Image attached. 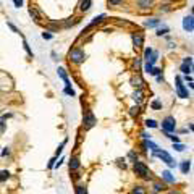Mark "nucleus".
Masks as SVG:
<instances>
[{
  "label": "nucleus",
  "mask_w": 194,
  "mask_h": 194,
  "mask_svg": "<svg viewBox=\"0 0 194 194\" xmlns=\"http://www.w3.org/2000/svg\"><path fill=\"white\" fill-rule=\"evenodd\" d=\"M29 15H31V16H33V18L39 19V15H37V11H36V10H33V8H31V10H29Z\"/></svg>",
  "instance_id": "473e14b6"
},
{
  "label": "nucleus",
  "mask_w": 194,
  "mask_h": 194,
  "mask_svg": "<svg viewBox=\"0 0 194 194\" xmlns=\"http://www.w3.org/2000/svg\"><path fill=\"white\" fill-rule=\"evenodd\" d=\"M55 159H57V157H54V159H50V162H49V168H52L54 165H55Z\"/></svg>",
  "instance_id": "a19ab883"
},
{
  "label": "nucleus",
  "mask_w": 194,
  "mask_h": 194,
  "mask_svg": "<svg viewBox=\"0 0 194 194\" xmlns=\"http://www.w3.org/2000/svg\"><path fill=\"white\" fill-rule=\"evenodd\" d=\"M180 70L183 71V73L186 74V76H188V74H189V73H191V71H193V65H188V63H183Z\"/></svg>",
  "instance_id": "2eb2a0df"
},
{
  "label": "nucleus",
  "mask_w": 194,
  "mask_h": 194,
  "mask_svg": "<svg viewBox=\"0 0 194 194\" xmlns=\"http://www.w3.org/2000/svg\"><path fill=\"white\" fill-rule=\"evenodd\" d=\"M152 52H154V50L150 49V47H149V49H146V52H144V58H146V60H149V58H150V55H152Z\"/></svg>",
  "instance_id": "393cba45"
},
{
  "label": "nucleus",
  "mask_w": 194,
  "mask_h": 194,
  "mask_svg": "<svg viewBox=\"0 0 194 194\" xmlns=\"http://www.w3.org/2000/svg\"><path fill=\"white\" fill-rule=\"evenodd\" d=\"M8 178H10V172H8V170H0V183L7 181Z\"/></svg>",
  "instance_id": "4468645a"
},
{
  "label": "nucleus",
  "mask_w": 194,
  "mask_h": 194,
  "mask_svg": "<svg viewBox=\"0 0 194 194\" xmlns=\"http://www.w3.org/2000/svg\"><path fill=\"white\" fill-rule=\"evenodd\" d=\"M175 149L181 152V150H184V149H186V146H183V144H176V146H175Z\"/></svg>",
  "instance_id": "e433bc0d"
},
{
  "label": "nucleus",
  "mask_w": 194,
  "mask_h": 194,
  "mask_svg": "<svg viewBox=\"0 0 194 194\" xmlns=\"http://www.w3.org/2000/svg\"><path fill=\"white\" fill-rule=\"evenodd\" d=\"M80 159L78 157H71V160H70V170H78L80 168Z\"/></svg>",
  "instance_id": "9d476101"
},
{
  "label": "nucleus",
  "mask_w": 194,
  "mask_h": 194,
  "mask_svg": "<svg viewBox=\"0 0 194 194\" xmlns=\"http://www.w3.org/2000/svg\"><path fill=\"white\" fill-rule=\"evenodd\" d=\"M134 173L139 175V176L147 178L149 170H147V167H146V164H142V162H134Z\"/></svg>",
  "instance_id": "20e7f679"
},
{
  "label": "nucleus",
  "mask_w": 194,
  "mask_h": 194,
  "mask_svg": "<svg viewBox=\"0 0 194 194\" xmlns=\"http://www.w3.org/2000/svg\"><path fill=\"white\" fill-rule=\"evenodd\" d=\"M133 194H146V189L142 188V186H136V188L133 189Z\"/></svg>",
  "instance_id": "6ab92c4d"
},
{
  "label": "nucleus",
  "mask_w": 194,
  "mask_h": 194,
  "mask_svg": "<svg viewBox=\"0 0 194 194\" xmlns=\"http://www.w3.org/2000/svg\"><path fill=\"white\" fill-rule=\"evenodd\" d=\"M58 76H60L62 80H63V83H65V86H68V88H70V86H71V83H70L68 76H66V73H65V70H63V68H58Z\"/></svg>",
  "instance_id": "6e6552de"
},
{
  "label": "nucleus",
  "mask_w": 194,
  "mask_h": 194,
  "mask_svg": "<svg viewBox=\"0 0 194 194\" xmlns=\"http://www.w3.org/2000/svg\"><path fill=\"white\" fill-rule=\"evenodd\" d=\"M65 144H66V139L63 141L62 144H60V147L57 149V152H55V157H58V155H60V154H62V150H63V146H65Z\"/></svg>",
  "instance_id": "a878e982"
},
{
  "label": "nucleus",
  "mask_w": 194,
  "mask_h": 194,
  "mask_svg": "<svg viewBox=\"0 0 194 194\" xmlns=\"http://www.w3.org/2000/svg\"><path fill=\"white\" fill-rule=\"evenodd\" d=\"M162 189H165V188H164V184H160V183H155V184H154V191H155V193L162 191Z\"/></svg>",
  "instance_id": "bb28decb"
},
{
  "label": "nucleus",
  "mask_w": 194,
  "mask_h": 194,
  "mask_svg": "<svg viewBox=\"0 0 194 194\" xmlns=\"http://www.w3.org/2000/svg\"><path fill=\"white\" fill-rule=\"evenodd\" d=\"M150 107H152L154 110H159V109H162V102L160 100H154L152 104H150Z\"/></svg>",
  "instance_id": "4be33fe9"
},
{
  "label": "nucleus",
  "mask_w": 194,
  "mask_h": 194,
  "mask_svg": "<svg viewBox=\"0 0 194 194\" xmlns=\"http://www.w3.org/2000/svg\"><path fill=\"white\" fill-rule=\"evenodd\" d=\"M162 70L160 68H152V71H150V74H154V76H160Z\"/></svg>",
  "instance_id": "c85d7f7f"
},
{
  "label": "nucleus",
  "mask_w": 194,
  "mask_h": 194,
  "mask_svg": "<svg viewBox=\"0 0 194 194\" xmlns=\"http://www.w3.org/2000/svg\"><path fill=\"white\" fill-rule=\"evenodd\" d=\"M189 170H191V162H189V160H183V162H181V172L186 175Z\"/></svg>",
  "instance_id": "f8f14e48"
},
{
  "label": "nucleus",
  "mask_w": 194,
  "mask_h": 194,
  "mask_svg": "<svg viewBox=\"0 0 194 194\" xmlns=\"http://www.w3.org/2000/svg\"><path fill=\"white\" fill-rule=\"evenodd\" d=\"M84 123H86V126H88V128H91V126L96 125V117L92 115V112H91V110H88V112H86V115H84Z\"/></svg>",
  "instance_id": "0eeeda50"
},
{
  "label": "nucleus",
  "mask_w": 194,
  "mask_h": 194,
  "mask_svg": "<svg viewBox=\"0 0 194 194\" xmlns=\"http://www.w3.org/2000/svg\"><path fill=\"white\" fill-rule=\"evenodd\" d=\"M175 128H176V123H175V118H173V117H167L164 121H162V129H164L165 134L173 133V131H175Z\"/></svg>",
  "instance_id": "f257e3e1"
},
{
  "label": "nucleus",
  "mask_w": 194,
  "mask_h": 194,
  "mask_svg": "<svg viewBox=\"0 0 194 194\" xmlns=\"http://www.w3.org/2000/svg\"><path fill=\"white\" fill-rule=\"evenodd\" d=\"M3 129H5V125H3V121L0 120V131H3Z\"/></svg>",
  "instance_id": "37998d69"
},
{
  "label": "nucleus",
  "mask_w": 194,
  "mask_h": 194,
  "mask_svg": "<svg viewBox=\"0 0 194 194\" xmlns=\"http://www.w3.org/2000/svg\"><path fill=\"white\" fill-rule=\"evenodd\" d=\"M70 60L73 62V63H83L86 60V54H84V50H81V49H73L70 52Z\"/></svg>",
  "instance_id": "f03ea898"
},
{
  "label": "nucleus",
  "mask_w": 194,
  "mask_h": 194,
  "mask_svg": "<svg viewBox=\"0 0 194 194\" xmlns=\"http://www.w3.org/2000/svg\"><path fill=\"white\" fill-rule=\"evenodd\" d=\"M110 5H118V3H121V0H109Z\"/></svg>",
  "instance_id": "ea45409f"
},
{
  "label": "nucleus",
  "mask_w": 194,
  "mask_h": 194,
  "mask_svg": "<svg viewBox=\"0 0 194 194\" xmlns=\"http://www.w3.org/2000/svg\"><path fill=\"white\" fill-rule=\"evenodd\" d=\"M183 63H188V65H193V58H191V57H186Z\"/></svg>",
  "instance_id": "58836bf2"
},
{
  "label": "nucleus",
  "mask_w": 194,
  "mask_h": 194,
  "mask_svg": "<svg viewBox=\"0 0 194 194\" xmlns=\"http://www.w3.org/2000/svg\"><path fill=\"white\" fill-rule=\"evenodd\" d=\"M23 45H25V49H26V52H28V54H29V57H33V50H31V49H29V45H28V42H26V41H25V42H23Z\"/></svg>",
  "instance_id": "c756f323"
},
{
  "label": "nucleus",
  "mask_w": 194,
  "mask_h": 194,
  "mask_svg": "<svg viewBox=\"0 0 194 194\" xmlns=\"http://www.w3.org/2000/svg\"><path fill=\"white\" fill-rule=\"evenodd\" d=\"M8 154H10V150H8V147H5V150H3V152H2V155H8Z\"/></svg>",
  "instance_id": "79ce46f5"
},
{
  "label": "nucleus",
  "mask_w": 194,
  "mask_h": 194,
  "mask_svg": "<svg viewBox=\"0 0 194 194\" xmlns=\"http://www.w3.org/2000/svg\"><path fill=\"white\" fill-rule=\"evenodd\" d=\"M42 37L49 41V39H52V34H50V33H42Z\"/></svg>",
  "instance_id": "4c0bfd02"
},
{
  "label": "nucleus",
  "mask_w": 194,
  "mask_h": 194,
  "mask_svg": "<svg viewBox=\"0 0 194 194\" xmlns=\"http://www.w3.org/2000/svg\"><path fill=\"white\" fill-rule=\"evenodd\" d=\"M105 18V15H99V16H96V18H94V21L92 23H91V25H89V28H92V26H96L97 25V23H100L102 21V19H104Z\"/></svg>",
  "instance_id": "a211bd4d"
},
{
  "label": "nucleus",
  "mask_w": 194,
  "mask_h": 194,
  "mask_svg": "<svg viewBox=\"0 0 194 194\" xmlns=\"http://www.w3.org/2000/svg\"><path fill=\"white\" fill-rule=\"evenodd\" d=\"M170 194H181V193H178V191H172Z\"/></svg>",
  "instance_id": "c03bdc74"
},
{
  "label": "nucleus",
  "mask_w": 194,
  "mask_h": 194,
  "mask_svg": "<svg viewBox=\"0 0 194 194\" xmlns=\"http://www.w3.org/2000/svg\"><path fill=\"white\" fill-rule=\"evenodd\" d=\"M159 23H160V19H157V18H152V19H147V21H146L144 25L147 26V28H152V26H157V25H159Z\"/></svg>",
  "instance_id": "f3484780"
},
{
  "label": "nucleus",
  "mask_w": 194,
  "mask_h": 194,
  "mask_svg": "<svg viewBox=\"0 0 194 194\" xmlns=\"http://www.w3.org/2000/svg\"><path fill=\"white\" fill-rule=\"evenodd\" d=\"M138 5L141 8H150L152 7V0H138Z\"/></svg>",
  "instance_id": "ddd939ff"
},
{
  "label": "nucleus",
  "mask_w": 194,
  "mask_h": 194,
  "mask_svg": "<svg viewBox=\"0 0 194 194\" xmlns=\"http://www.w3.org/2000/svg\"><path fill=\"white\" fill-rule=\"evenodd\" d=\"M13 3H15V7H16V8L23 7V0H13Z\"/></svg>",
  "instance_id": "f704fd0d"
},
{
  "label": "nucleus",
  "mask_w": 194,
  "mask_h": 194,
  "mask_svg": "<svg viewBox=\"0 0 194 194\" xmlns=\"http://www.w3.org/2000/svg\"><path fill=\"white\" fill-rule=\"evenodd\" d=\"M168 33V28H159V29H157V36H164V34H167Z\"/></svg>",
  "instance_id": "5701e85b"
},
{
  "label": "nucleus",
  "mask_w": 194,
  "mask_h": 194,
  "mask_svg": "<svg viewBox=\"0 0 194 194\" xmlns=\"http://www.w3.org/2000/svg\"><path fill=\"white\" fill-rule=\"evenodd\" d=\"M165 136H168L170 139L175 142V144H178V142H180V138H178V136H172V134H165Z\"/></svg>",
  "instance_id": "7c9ffc66"
},
{
  "label": "nucleus",
  "mask_w": 194,
  "mask_h": 194,
  "mask_svg": "<svg viewBox=\"0 0 194 194\" xmlns=\"http://www.w3.org/2000/svg\"><path fill=\"white\" fill-rule=\"evenodd\" d=\"M128 157H129V159H131L133 162H138V155H136L134 152H129V154H128Z\"/></svg>",
  "instance_id": "72a5a7b5"
},
{
  "label": "nucleus",
  "mask_w": 194,
  "mask_h": 194,
  "mask_svg": "<svg viewBox=\"0 0 194 194\" xmlns=\"http://www.w3.org/2000/svg\"><path fill=\"white\" fill-rule=\"evenodd\" d=\"M146 126L147 128H157V121L155 120H146Z\"/></svg>",
  "instance_id": "412c9836"
},
{
  "label": "nucleus",
  "mask_w": 194,
  "mask_h": 194,
  "mask_svg": "<svg viewBox=\"0 0 194 194\" xmlns=\"http://www.w3.org/2000/svg\"><path fill=\"white\" fill-rule=\"evenodd\" d=\"M65 94L66 96H71V97H74V91L71 89V86L68 88V86H65Z\"/></svg>",
  "instance_id": "b1692460"
},
{
  "label": "nucleus",
  "mask_w": 194,
  "mask_h": 194,
  "mask_svg": "<svg viewBox=\"0 0 194 194\" xmlns=\"http://www.w3.org/2000/svg\"><path fill=\"white\" fill-rule=\"evenodd\" d=\"M176 92H178V97H181V99H188L189 97L188 89L184 88V84H183V81H181L180 76H176Z\"/></svg>",
  "instance_id": "7ed1b4c3"
},
{
  "label": "nucleus",
  "mask_w": 194,
  "mask_h": 194,
  "mask_svg": "<svg viewBox=\"0 0 194 194\" xmlns=\"http://www.w3.org/2000/svg\"><path fill=\"white\" fill-rule=\"evenodd\" d=\"M76 194H86V188L84 186H76Z\"/></svg>",
  "instance_id": "cd10ccee"
},
{
  "label": "nucleus",
  "mask_w": 194,
  "mask_h": 194,
  "mask_svg": "<svg viewBox=\"0 0 194 194\" xmlns=\"http://www.w3.org/2000/svg\"><path fill=\"white\" fill-rule=\"evenodd\" d=\"M133 99L138 102V104H139V102H141V99H142V94H141V91H136V92L133 94Z\"/></svg>",
  "instance_id": "aec40b11"
},
{
  "label": "nucleus",
  "mask_w": 194,
  "mask_h": 194,
  "mask_svg": "<svg viewBox=\"0 0 194 194\" xmlns=\"http://www.w3.org/2000/svg\"><path fill=\"white\" fill-rule=\"evenodd\" d=\"M138 113H139V107H133V109H131V115L134 117V115H138Z\"/></svg>",
  "instance_id": "c9c22d12"
},
{
  "label": "nucleus",
  "mask_w": 194,
  "mask_h": 194,
  "mask_svg": "<svg viewBox=\"0 0 194 194\" xmlns=\"http://www.w3.org/2000/svg\"><path fill=\"white\" fill-rule=\"evenodd\" d=\"M91 5H92V0H81L80 10H81V11H88V10L91 8Z\"/></svg>",
  "instance_id": "1a4fd4ad"
},
{
  "label": "nucleus",
  "mask_w": 194,
  "mask_h": 194,
  "mask_svg": "<svg viewBox=\"0 0 194 194\" xmlns=\"http://www.w3.org/2000/svg\"><path fill=\"white\" fill-rule=\"evenodd\" d=\"M155 155H157V157H160V159L164 160L165 164L168 165V167H175V160L172 159V155H170L168 152H165V150H159V152H157Z\"/></svg>",
  "instance_id": "39448f33"
},
{
  "label": "nucleus",
  "mask_w": 194,
  "mask_h": 194,
  "mask_svg": "<svg viewBox=\"0 0 194 194\" xmlns=\"http://www.w3.org/2000/svg\"><path fill=\"white\" fill-rule=\"evenodd\" d=\"M133 42L136 47H141L142 42H144V39H142V34H133Z\"/></svg>",
  "instance_id": "9b49d317"
},
{
  "label": "nucleus",
  "mask_w": 194,
  "mask_h": 194,
  "mask_svg": "<svg viewBox=\"0 0 194 194\" xmlns=\"http://www.w3.org/2000/svg\"><path fill=\"white\" fill-rule=\"evenodd\" d=\"M183 28H184V31H188V33H193V29H194L193 15H189V16H186V18L183 19Z\"/></svg>",
  "instance_id": "423d86ee"
},
{
  "label": "nucleus",
  "mask_w": 194,
  "mask_h": 194,
  "mask_svg": "<svg viewBox=\"0 0 194 194\" xmlns=\"http://www.w3.org/2000/svg\"><path fill=\"white\" fill-rule=\"evenodd\" d=\"M7 25H8V28H10V29H11V31H13V33H19V31H18V28H16V26H15V25H11V23H10V21H7Z\"/></svg>",
  "instance_id": "2f4dec72"
},
{
  "label": "nucleus",
  "mask_w": 194,
  "mask_h": 194,
  "mask_svg": "<svg viewBox=\"0 0 194 194\" xmlns=\"http://www.w3.org/2000/svg\"><path fill=\"white\" fill-rule=\"evenodd\" d=\"M162 176H164V180L167 181V183H173V181H175V178L172 176V173H170L168 170H167V172H164V173H162Z\"/></svg>",
  "instance_id": "dca6fc26"
}]
</instances>
